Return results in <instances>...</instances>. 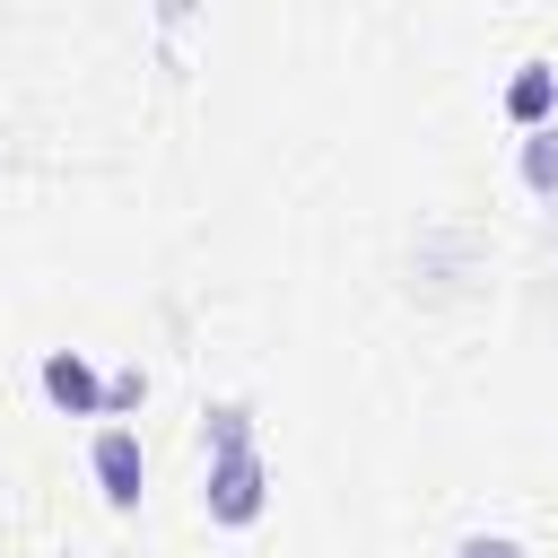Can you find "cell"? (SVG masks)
I'll return each instance as SVG.
<instances>
[{
  "instance_id": "cell-2",
  "label": "cell",
  "mask_w": 558,
  "mask_h": 558,
  "mask_svg": "<svg viewBox=\"0 0 558 558\" xmlns=\"http://www.w3.org/2000/svg\"><path fill=\"white\" fill-rule=\"evenodd\" d=\"M140 480H148L140 436H131V427H105V436H96V488H105V506H140Z\"/></svg>"
},
{
  "instance_id": "cell-4",
  "label": "cell",
  "mask_w": 558,
  "mask_h": 558,
  "mask_svg": "<svg viewBox=\"0 0 558 558\" xmlns=\"http://www.w3.org/2000/svg\"><path fill=\"white\" fill-rule=\"evenodd\" d=\"M549 105H558V70H549V61H523V70H514V87H506V113H514L523 131H541V122H549Z\"/></svg>"
},
{
  "instance_id": "cell-5",
  "label": "cell",
  "mask_w": 558,
  "mask_h": 558,
  "mask_svg": "<svg viewBox=\"0 0 558 558\" xmlns=\"http://www.w3.org/2000/svg\"><path fill=\"white\" fill-rule=\"evenodd\" d=\"M523 183H532V192H558V122H541V131L523 140Z\"/></svg>"
},
{
  "instance_id": "cell-6",
  "label": "cell",
  "mask_w": 558,
  "mask_h": 558,
  "mask_svg": "<svg viewBox=\"0 0 558 558\" xmlns=\"http://www.w3.org/2000/svg\"><path fill=\"white\" fill-rule=\"evenodd\" d=\"M453 558H523V549H514V541H506V532H471V541H462V549H453Z\"/></svg>"
},
{
  "instance_id": "cell-3",
  "label": "cell",
  "mask_w": 558,
  "mask_h": 558,
  "mask_svg": "<svg viewBox=\"0 0 558 558\" xmlns=\"http://www.w3.org/2000/svg\"><path fill=\"white\" fill-rule=\"evenodd\" d=\"M44 392H52L61 410H78V418L105 410V384H96V366H87L78 349H52V357H44Z\"/></svg>"
},
{
  "instance_id": "cell-1",
  "label": "cell",
  "mask_w": 558,
  "mask_h": 558,
  "mask_svg": "<svg viewBox=\"0 0 558 558\" xmlns=\"http://www.w3.org/2000/svg\"><path fill=\"white\" fill-rule=\"evenodd\" d=\"M209 514H218V523H253V514H262V462H253V445H244V410H218Z\"/></svg>"
}]
</instances>
